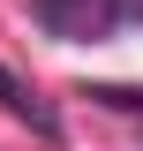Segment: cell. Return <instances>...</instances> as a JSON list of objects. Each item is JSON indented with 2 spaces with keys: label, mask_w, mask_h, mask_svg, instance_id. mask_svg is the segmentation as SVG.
Masks as SVG:
<instances>
[{
  "label": "cell",
  "mask_w": 143,
  "mask_h": 151,
  "mask_svg": "<svg viewBox=\"0 0 143 151\" xmlns=\"http://www.w3.org/2000/svg\"><path fill=\"white\" fill-rule=\"evenodd\" d=\"M30 15L45 38L83 45V38H113L121 23H143V0H30Z\"/></svg>",
  "instance_id": "obj_1"
},
{
  "label": "cell",
  "mask_w": 143,
  "mask_h": 151,
  "mask_svg": "<svg viewBox=\"0 0 143 151\" xmlns=\"http://www.w3.org/2000/svg\"><path fill=\"white\" fill-rule=\"evenodd\" d=\"M0 106L15 113V121H30V129H38V136H60V113H53V106H45V98H38V91H30V83H23V76H8V68H0Z\"/></svg>",
  "instance_id": "obj_2"
},
{
  "label": "cell",
  "mask_w": 143,
  "mask_h": 151,
  "mask_svg": "<svg viewBox=\"0 0 143 151\" xmlns=\"http://www.w3.org/2000/svg\"><path fill=\"white\" fill-rule=\"evenodd\" d=\"M83 98H98V106H121V113H143V91H136V83H90Z\"/></svg>",
  "instance_id": "obj_3"
}]
</instances>
